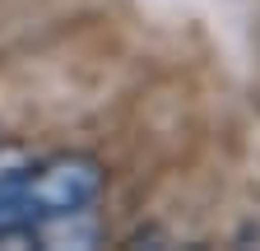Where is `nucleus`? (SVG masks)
Returning <instances> with one entry per match:
<instances>
[{
	"instance_id": "nucleus-2",
	"label": "nucleus",
	"mask_w": 260,
	"mask_h": 251,
	"mask_svg": "<svg viewBox=\"0 0 260 251\" xmlns=\"http://www.w3.org/2000/svg\"><path fill=\"white\" fill-rule=\"evenodd\" d=\"M28 163H32V153H23V149H0V205H5L14 177H19Z\"/></svg>"
},
{
	"instance_id": "nucleus-1",
	"label": "nucleus",
	"mask_w": 260,
	"mask_h": 251,
	"mask_svg": "<svg viewBox=\"0 0 260 251\" xmlns=\"http://www.w3.org/2000/svg\"><path fill=\"white\" fill-rule=\"evenodd\" d=\"M107 186V172L88 153H51V159H32L14 186L5 205H0V242H28L32 228L70 218L98 205Z\"/></svg>"
}]
</instances>
